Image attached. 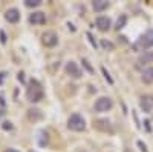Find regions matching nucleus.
Returning a JSON list of instances; mask_svg holds the SVG:
<instances>
[{"label":"nucleus","instance_id":"nucleus-1","mask_svg":"<svg viewBox=\"0 0 153 152\" xmlns=\"http://www.w3.org/2000/svg\"><path fill=\"white\" fill-rule=\"evenodd\" d=\"M45 97V91H43V88L42 85L38 83L37 80H31L29 85H28V89H26V98L28 101H31V103H37V101H40L43 100Z\"/></svg>","mask_w":153,"mask_h":152},{"label":"nucleus","instance_id":"nucleus-2","mask_svg":"<svg viewBox=\"0 0 153 152\" xmlns=\"http://www.w3.org/2000/svg\"><path fill=\"white\" fill-rule=\"evenodd\" d=\"M152 46H153V28L147 29L144 34L139 35L136 42L132 45V49L138 52V51H147Z\"/></svg>","mask_w":153,"mask_h":152},{"label":"nucleus","instance_id":"nucleus-3","mask_svg":"<svg viewBox=\"0 0 153 152\" xmlns=\"http://www.w3.org/2000/svg\"><path fill=\"white\" fill-rule=\"evenodd\" d=\"M68 128L71 131H75V132H81L86 129V120L80 114H72L68 118Z\"/></svg>","mask_w":153,"mask_h":152},{"label":"nucleus","instance_id":"nucleus-4","mask_svg":"<svg viewBox=\"0 0 153 152\" xmlns=\"http://www.w3.org/2000/svg\"><path fill=\"white\" fill-rule=\"evenodd\" d=\"M112 106H113V101L110 97H100L95 101L94 109H95V112H107L112 109Z\"/></svg>","mask_w":153,"mask_h":152},{"label":"nucleus","instance_id":"nucleus-5","mask_svg":"<svg viewBox=\"0 0 153 152\" xmlns=\"http://www.w3.org/2000/svg\"><path fill=\"white\" fill-rule=\"evenodd\" d=\"M42 42L46 48H54L57 46L58 43V35L54 32V31H46L43 35H42Z\"/></svg>","mask_w":153,"mask_h":152},{"label":"nucleus","instance_id":"nucleus-6","mask_svg":"<svg viewBox=\"0 0 153 152\" xmlns=\"http://www.w3.org/2000/svg\"><path fill=\"white\" fill-rule=\"evenodd\" d=\"M95 26H97L101 32H106V31H109L110 26H112V20H110L109 17H106V16H98V17L95 19Z\"/></svg>","mask_w":153,"mask_h":152},{"label":"nucleus","instance_id":"nucleus-7","mask_svg":"<svg viewBox=\"0 0 153 152\" xmlns=\"http://www.w3.org/2000/svg\"><path fill=\"white\" fill-rule=\"evenodd\" d=\"M94 128L101 131V132H113V128H112V123L110 120L107 118H98L94 121Z\"/></svg>","mask_w":153,"mask_h":152},{"label":"nucleus","instance_id":"nucleus-8","mask_svg":"<svg viewBox=\"0 0 153 152\" xmlns=\"http://www.w3.org/2000/svg\"><path fill=\"white\" fill-rule=\"evenodd\" d=\"M66 72H68V75H71L72 79H80L83 75V72L78 68V65H76L75 61H72V60L66 63Z\"/></svg>","mask_w":153,"mask_h":152},{"label":"nucleus","instance_id":"nucleus-9","mask_svg":"<svg viewBox=\"0 0 153 152\" xmlns=\"http://www.w3.org/2000/svg\"><path fill=\"white\" fill-rule=\"evenodd\" d=\"M139 106H141V109L146 114L152 112V109H153V97L152 95H143L141 98H139Z\"/></svg>","mask_w":153,"mask_h":152},{"label":"nucleus","instance_id":"nucleus-10","mask_svg":"<svg viewBox=\"0 0 153 152\" xmlns=\"http://www.w3.org/2000/svg\"><path fill=\"white\" fill-rule=\"evenodd\" d=\"M29 23H32V25H45L46 23L45 12H42V11L32 12V14L29 16Z\"/></svg>","mask_w":153,"mask_h":152},{"label":"nucleus","instance_id":"nucleus-11","mask_svg":"<svg viewBox=\"0 0 153 152\" xmlns=\"http://www.w3.org/2000/svg\"><path fill=\"white\" fill-rule=\"evenodd\" d=\"M5 19L9 22V23H17L20 20V11L17 8H11L6 11V14H5Z\"/></svg>","mask_w":153,"mask_h":152},{"label":"nucleus","instance_id":"nucleus-12","mask_svg":"<svg viewBox=\"0 0 153 152\" xmlns=\"http://www.w3.org/2000/svg\"><path fill=\"white\" fill-rule=\"evenodd\" d=\"M141 80H143L146 85H150V83H153V66H150V68H146V69L143 71Z\"/></svg>","mask_w":153,"mask_h":152},{"label":"nucleus","instance_id":"nucleus-13","mask_svg":"<svg viewBox=\"0 0 153 152\" xmlns=\"http://www.w3.org/2000/svg\"><path fill=\"white\" fill-rule=\"evenodd\" d=\"M92 5H94L95 12H103V11H106L110 6V3L107 2V0H95Z\"/></svg>","mask_w":153,"mask_h":152},{"label":"nucleus","instance_id":"nucleus-14","mask_svg":"<svg viewBox=\"0 0 153 152\" xmlns=\"http://www.w3.org/2000/svg\"><path fill=\"white\" fill-rule=\"evenodd\" d=\"M42 117H43V114H42L40 109H37V108H31V109H28V118H29L31 121H38Z\"/></svg>","mask_w":153,"mask_h":152},{"label":"nucleus","instance_id":"nucleus-15","mask_svg":"<svg viewBox=\"0 0 153 152\" xmlns=\"http://www.w3.org/2000/svg\"><path fill=\"white\" fill-rule=\"evenodd\" d=\"M152 61H153V51H146V52L138 58V66L146 65V63H152Z\"/></svg>","mask_w":153,"mask_h":152},{"label":"nucleus","instance_id":"nucleus-16","mask_svg":"<svg viewBox=\"0 0 153 152\" xmlns=\"http://www.w3.org/2000/svg\"><path fill=\"white\" fill-rule=\"evenodd\" d=\"M49 135H48V132L46 131H38V137H37V143H38V146H46L48 145V138Z\"/></svg>","mask_w":153,"mask_h":152},{"label":"nucleus","instance_id":"nucleus-17","mask_svg":"<svg viewBox=\"0 0 153 152\" xmlns=\"http://www.w3.org/2000/svg\"><path fill=\"white\" fill-rule=\"evenodd\" d=\"M126 23H127V16H126V14H121V16L117 19V23H115V29H117V31L123 29V28L126 26Z\"/></svg>","mask_w":153,"mask_h":152},{"label":"nucleus","instance_id":"nucleus-18","mask_svg":"<svg viewBox=\"0 0 153 152\" xmlns=\"http://www.w3.org/2000/svg\"><path fill=\"white\" fill-rule=\"evenodd\" d=\"M25 5L28 8H35V6L42 5V0H25Z\"/></svg>","mask_w":153,"mask_h":152},{"label":"nucleus","instance_id":"nucleus-19","mask_svg":"<svg viewBox=\"0 0 153 152\" xmlns=\"http://www.w3.org/2000/svg\"><path fill=\"white\" fill-rule=\"evenodd\" d=\"M101 72H103V75H104V79L107 80V83H109V85H113V79L110 77V74L107 72V69H106L104 66H101Z\"/></svg>","mask_w":153,"mask_h":152},{"label":"nucleus","instance_id":"nucleus-20","mask_svg":"<svg viewBox=\"0 0 153 152\" xmlns=\"http://www.w3.org/2000/svg\"><path fill=\"white\" fill-rule=\"evenodd\" d=\"M81 63H83V66H84V68H86L89 72H91V74H94V72H95V69H94L91 65H89V61H87L86 58H83V60H81Z\"/></svg>","mask_w":153,"mask_h":152},{"label":"nucleus","instance_id":"nucleus-21","mask_svg":"<svg viewBox=\"0 0 153 152\" xmlns=\"http://www.w3.org/2000/svg\"><path fill=\"white\" fill-rule=\"evenodd\" d=\"M101 46H103L104 49H110V51L115 48L113 43H112V42H107V40H101Z\"/></svg>","mask_w":153,"mask_h":152},{"label":"nucleus","instance_id":"nucleus-22","mask_svg":"<svg viewBox=\"0 0 153 152\" xmlns=\"http://www.w3.org/2000/svg\"><path fill=\"white\" fill-rule=\"evenodd\" d=\"M136 145H138V148H139V151H141V152H149V149H147V145H146L144 142L138 140V142H136Z\"/></svg>","mask_w":153,"mask_h":152},{"label":"nucleus","instance_id":"nucleus-23","mask_svg":"<svg viewBox=\"0 0 153 152\" xmlns=\"http://www.w3.org/2000/svg\"><path fill=\"white\" fill-rule=\"evenodd\" d=\"M87 39H89V42H91V45L94 46V48H97L98 45H97V42H95V39H94V35L91 34V32H87Z\"/></svg>","mask_w":153,"mask_h":152},{"label":"nucleus","instance_id":"nucleus-24","mask_svg":"<svg viewBox=\"0 0 153 152\" xmlns=\"http://www.w3.org/2000/svg\"><path fill=\"white\" fill-rule=\"evenodd\" d=\"M2 128H3V129H5V131H8V129H9V131H11V129H12V124H11V123H9V121H5V123H3V124H2Z\"/></svg>","mask_w":153,"mask_h":152},{"label":"nucleus","instance_id":"nucleus-25","mask_svg":"<svg viewBox=\"0 0 153 152\" xmlns=\"http://www.w3.org/2000/svg\"><path fill=\"white\" fill-rule=\"evenodd\" d=\"M144 124H146V129H147V131H152V128H150V121H149V120H144Z\"/></svg>","mask_w":153,"mask_h":152},{"label":"nucleus","instance_id":"nucleus-26","mask_svg":"<svg viewBox=\"0 0 153 152\" xmlns=\"http://www.w3.org/2000/svg\"><path fill=\"white\" fill-rule=\"evenodd\" d=\"M0 37H2V43H5L6 42V37H5V32L3 31H0Z\"/></svg>","mask_w":153,"mask_h":152},{"label":"nucleus","instance_id":"nucleus-27","mask_svg":"<svg viewBox=\"0 0 153 152\" xmlns=\"http://www.w3.org/2000/svg\"><path fill=\"white\" fill-rule=\"evenodd\" d=\"M23 75H25L23 72H19V80H20V82H25V77H23Z\"/></svg>","mask_w":153,"mask_h":152},{"label":"nucleus","instance_id":"nucleus-28","mask_svg":"<svg viewBox=\"0 0 153 152\" xmlns=\"http://www.w3.org/2000/svg\"><path fill=\"white\" fill-rule=\"evenodd\" d=\"M68 26H69L72 31H75V28H74V25H72V23H68Z\"/></svg>","mask_w":153,"mask_h":152},{"label":"nucleus","instance_id":"nucleus-29","mask_svg":"<svg viewBox=\"0 0 153 152\" xmlns=\"http://www.w3.org/2000/svg\"><path fill=\"white\" fill-rule=\"evenodd\" d=\"M5 77V72H2V74H0V83H2V79Z\"/></svg>","mask_w":153,"mask_h":152},{"label":"nucleus","instance_id":"nucleus-30","mask_svg":"<svg viewBox=\"0 0 153 152\" xmlns=\"http://www.w3.org/2000/svg\"><path fill=\"white\" fill-rule=\"evenodd\" d=\"M6 152H17V151H14V149H8Z\"/></svg>","mask_w":153,"mask_h":152}]
</instances>
